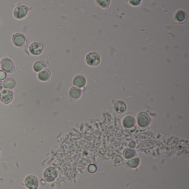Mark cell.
I'll use <instances>...</instances> for the list:
<instances>
[{
    "instance_id": "30bf717a",
    "label": "cell",
    "mask_w": 189,
    "mask_h": 189,
    "mask_svg": "<svg viewBox=\"0 0 189 189\" xmlns=\"http://www.w3.org/2000/svg\"><path fill=\"white\" fill-rule=\"evenodd\" d=\"M175 20L178 22L180 24H184L186 23L188 19L186 13L183 10H179L175 16Z\"/></svg>"
},
{
    "instance_id": "9c48e42d",
    "label": "cell",
    "mask_w": 189,
    "mask_h": 189,
    "mask_svg": "<svg viewBox=\"0 0 189 189\" xmlns=\"http://www.w3.org/2000/svg\"><path fill=\"white\" fill-rule=\"evenodd\" d=\"M29 50L32 54L34 55H38L43 52V46L41 43H33L30 45Z\"/></svg>"
},
{
    "instance_id": "6da1fadb",
    "label": "cell",
    "mask_w": 189,
    "mask_h": 189,
    "mask_svg": "<svg viewBox=\"0 0 189 189\" xmlns=\"http://www.w3.org/2000/svg\"><path fill=\"white\" fill-rule=\"evenodd\" d=\"M28 10V8L26 6H18L13 11V16L18 20L23 19L27 16Z\"/></svg>"
},
{
    "instance_id": "ffe728a7",
    "label": "cell",
    "mask_w": 189,
    "mask_h": 189,
    "mask_svg": "<svg viewBox=\"0 0 189 189\" xmlns=\"http://www.w3.org/2000/svg\"><path fill=\"white\" fill-rule=\"evenodd\" d=\"M6 78V74L3 71H0V80H4Z\"/></svg>"
},
{
    "instance_id": "8992f818",
    "label": "cell",
    "mask_w": 189,
    "mask_h": 189,
    "mask_svg": "<svg viewBox=\"0 0 189 189\" xmlns=\"http://www.w3.org/2000/svg\"><path fill=\"white\" fill-rule=\"evenodd\" d=\"M87 63L92 66H95L100 63L99 56L95 52H90L86 57Z\"/></svg>"
},
{
    "instance_id": "52a82bcc",
    "label": "cell",
    "mask_w": 189,
    "mask_h": 189,
    "mask_svg": "<svg viewBox=\"0 0 189 189\" xmlns=\"http://www.w3.org/2000/svg\"><path fill=\"white\" fill-rule=\"evenodd\" d=\"M13 94L10 90H4L0 94V101L5 104H10L13 99Z\"/></svg>"
},
{
    "instance_id": "2e32d148",
    "label": "cell",
    "mask_w": 189,
    "mask_h": 189,
    "mask_svg": "<svg viewBox=\"0 0 189 189\" xmlns=\"http://www.w3.org/2000/svg\"><path fill=\"white\" fill-rule=\"evenodd\" d=\"M16 86L15 81L12 79H7L4 83V87L7 89H13Z\"/></svg>"
},
{
    "instance_id": "44dd1931",
    "label": "cell",
    "mask_w": 189,
    "mask_h": 189,
    "mask_svg": "<svg viewBox=\"0 0 189 189\" xmlns=\"http://www.w3.org/2000/svg\"><path fill=\"white\" fill-rule=\"evenodd\" d=\"M2 89V82L0 81V91Z\"/></svg>"
},
{
    "instance_id": "4fadbf2b",
    "label": "cell",
    "mask_w": 189,
    "mask_h": 189,
    "mask_svg": "<svg viewBox=\"0 0 189 189\" xmlns=\"http://www.w3.org/2000/svg\"><path fill=\"white\" fill-rule=\"evenodd\" d=\"M135 119L132 116H127L123 120V125L128 128H130L135 125Z\"/></svg>"
},
{
    "instance_id": "5b68a950",
    "label": "cell",
    "mask_w": 189,
    "mask_h": 189,
    "mask_svg": "<svg viewBox=\"0 0 189 189\" xmlns=\"http://www.w3.org/2000/svg\"><path fill=\"white\" fill-rule=\"evenodd\" d=\"M137 121L139 126L142 128H145L149 126L150 120L149 116L147 113L145 112H142L138 116Z\"/></svg>"
},
{
    "instance_id": "5bb4252c",
    "label": "cell",
    "mask_w": 189,
    "mask_h": 189,
    "mask_svg": "<svg viewBox=\"0 0 189 189\" xmlns=\"http://www.w3.org/2000/svg\"><path fill=\"white\" fill-rule=\"evenodd\" d=\"M126 105L124 102L121 101H119L116 102L115 105V110L116 111V112L119 113H122L126 111Z\"/></svg>"
},
{
    "instance_id": "ba28073f",
    "label": "cell",
    "mask_w": 189,
    "mask_h": 189,
    "mask_svg": "<svg viewBox=\"0 0 189 189\" xmlns=\"http://www.w3.org/2000/svg\"><path fill=\"white\" fill-rule=\"evenodd\" d=\"M13 43L18 47L24 46L26 43V38L25 36L21 33H16L12 38Z\"/></svg>"
},
{
    "instance_id": "7a4b0ae2",
    "label": "cell",
    "mask_w": 189,
    "mask_h": 189,
    "mask_svg": "<svg viewBox=\"0 0 189 189\" xmlns=\"http://www.w3.org/2000/svg\"><path fill=\"white\" fill-rule=\"evenodd\" d=\"M58 175L57 171L53 168L47 169L43 174L44 180L48 183H51L55 180Z\"/></svg>"
},
{
    "instance_id": "7c38bea8",
    "label": "cell",
    "mask_w": 189,
    "mask_h": 189,
    "mask_svg": "<svg viewBox=\"0 0 189 189\" xmlns=\"http://www.w3.org/2000/svg\"><path fill=\"white\" fill-rule=\"evenodd\" d=\"M51 77V72L48 69H45L38 74V78L42 81H47Z\"/></svg>"
},
{
    "instance_id": "d6986e66",
    "label": "cell",
    "mask_w": 189,
    "mask_h": 189,
    "mask_svg": "<svg viewBox=\"0 0 189 189\" xmlns=\"http://www.w3.org/2000/svg\"><path fill=\"white\" fill-rule=\"evenodd\" d=\"M142 0H128L129 4L133 6H138L139 5Z\"/></svg>"
},
{
    "instance_id": "e0dca14e",
    "label": "cell",
    "mask_w": 189,
    "mask_h": 189,
    "mask_svg": "<svg viewBox=\"0 0 189 189\" xmlns=\"http://www.w3.org/2000/svg\"><path fill=\"white\" fill-rule=\"evenodd\" d=\"M46 67V63L42 61H38L35 63L33 65V69L36 72H39Z\"/></svg>"
},
{
    "instance_id": "3957f363",
    "label": "cell",
    "mask_w": 189,
    "mask_h": 189,
    "mask_svg": "<svg viewBox=\"0 0 189 189\" xmlns=\"http://www.w3.org/2000/svg\"><path fill=\"white\" fill-rule=\"evenodd\" d=\"M25 184L27 189H37L39 186V181L36 176L30 175L25 178Z\"/></svg>"
},
{
    "instance_id": "277c9868",
    "label": "cell",
    "mask_w": 189,
    "mask_h": 189,
    "mask_svg": "<svg viewBox=\"0 0 189 189\" xmlns=\"http://www.w3.org/2000/svg\"><path fill=\"white\" fill-rule=\"evenodd\" d=\"M1 68L5 72L7 73H12L15 70L14 64L8 58H4L1 60Z\"/></svg>"
},
{
    "instance_id": "8fae6325",
    "label": "cell",
    "mask_w": 189,
    "mask_h": 189,
    "mask_svg": "<svg viewBox=\"0 0 189 189\" xmlns=\"http://www.w3.org/2000/svg\"><path fill=\"white\" fill-rule=\"evenodd\" d=\"M86 83V80L83 76H77L73 80V84L78 88L83 87Z\"/></svg>"
},
{
    "instance_id": "ac0fdd59",
    "label": "cell",
    "mask_w": 189,
    "mask_h": 189,
    "mask_svg": "<svg viewBox=\"0 0 189 189\" xmlns=\"http://www.w3.org/2000/svg\"><path fill=\"white\" fill-rule=\"evenodd\" d=\"M97 4L102 8H108L110 4V0H95Z\"/></svg>"
},
{
    "instance_id": "9a60e30c",
    "label": "cell",
    "mask_w": 189,
    "mask_h": 189,
    "mask_svg": "<svg viewBox=\"0 0 189 189\" xmlns=\"http://www.w3.org/2000/svg\"><path fill=\"white\" fill-rule=\"evenodd\" d=\"M80 96H81V91L77 88H73L69 91V96L72 99L77 100L79 99Z\"/></svg>"
}]
</instances>
